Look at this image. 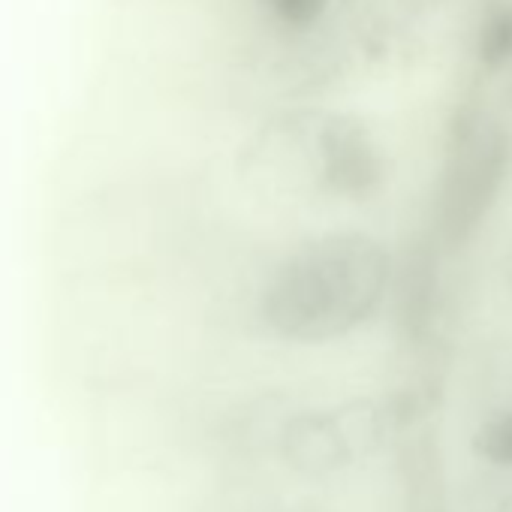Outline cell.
<instances>
[{"label":"cell","mask_w":512,"mask_h":512,"mask_svg":"<svg viewBox=\"0 0 512 512\" xmlns=\"http://www.w3.org/2000/svg\"><path fill=\"white\" fill-rule=\"evenodd\" d=\"M392 287V253L359 229L287 247L256 287V320L281 344L323 347L368 326Z\"/></svg>","instance_id":"obj_1"},{"label":"cell","mask_w":512,"mask_h":512,"mask_svg":"<svg viewBox=\"0 0 512 512\" xmlns=\"http://www.w3.org/2000/svg\"><path fill=\"white\" fill-rule=\"evenodd\" d=\"M241 181L272 202H368L389 181L377 133L353 112L278 109L241 145Z\"/></svg>","instance_id":"obj_2"},{"label":"cell","mask_w":512,"mask_h":512,"mask_svg":"<svg viewBox=\"0 0 512 512\" xmlns=\"http://www.w3.org/2000/svg\"><path fill=\"white\" fill-rule=\"evenodd\" d=\"M386 413L377 401H341L293 413L278 431L281 461L305 479H332L374 458L386 443Z\"/></svg>","instance_id":"obj_3"},{"label":"cell","mask_w":512,"mask_h":512,"mask_svg":"<svg viewBox=\"0 0 512 512\" xmlns=\"http://www.w3.org/2000/svg\"><path fill=\"white\" fill-rule=\"evenodd\" d=\"M509 160L506 133L482 118L476 106H461L449 127L446 172H443V223L446 232H470L479 223L494 193L500 190Z\"/></svg>","instance_id":"obj_4"},{"label":"cell","mask_w":512,"mask_h":512,"mask_svg":"<svg viewBox=\"0 0 512 512\" xmlns=\"http://www.w3.org/2000/svg\"><path fill=\"white\" fill-rule=\"evenodd\" d=\"M455 4L458 0H341V13L368 58H401L440 34Z\"/></svg>","instance_id":"obj_5"},{"label":"cell","mask_w":512,"mask_h":512,"mask_svg":"<svg viewBox=\"0 0 512 512\" xmlns=\"http://www.w3.org/2000/svg\"><path fill=\"white\" fill-rule=\"evenodd\" d=\"M476 64L485 73H497L512 64V4L488 0L476 31Z\"/></svg>","instance_id":"obj_6"},{"label":"cell","mask_w":512,"mask_h":512,"mask_svg":"<svg viewBox=\"0 0 512 512\" xmlns=\"http://www.w3.org/2000/svg\"><path fill=\"white\" fill-rule=\"evenodd\" d=\"M470 446L482 461L512 470V410H488L479 419Z\"/></svg>","instance_id":"obj_7"},{"label":"cell","mask_w":512,"mask_h":512,"mask_svg":"<svg viewBox=\"0 0 512 512\" xmlns=\"http://www.w3.org/2000/svg\"><path fill=\"white\" fill-rule=\"evenodd\" d=\"M479 389L488 398V410H512V347L491 350L482 368Z\"/></svg>","instance_id":"obj_8"},{"label":"cell","mask_w":512,"mask_h":512,"mask_svg":"<svg viewBox=\"0 0 512 512\" xmlns=\"http://www.w3.org/2000/svg\"><path fill=\"white\" fill-rule=\"evenodd\" d=\"M467 512H512V482H503L497 488H488L482 491L470 506Z\"/></svg>","instance_id":"obj_9"},{"label":"cell","mask_w":512,"mask_h":512,"mask_svg":"<svg viewBox=\"0 0 512 512\" xmlns=\"http://www.w3.org/2000/svg\"><path fill=\"white\" fill-rule=\"evenodd\" d=\"M500 275H503V287H506V293L512 296V247H509V250H506V256H503Z\"/></svg>","instance_id":"obj_10"},{"label":"cell","mask_w":512,"mask_h":512,"mask_svg":"<svg viewBox=\"0 0 512 512\" xmlns=\"http://www.w3.org/2000/svg\"><path fill=\"white\" fill-rule=\"evenodd\" d=\"M509 97H512V88H509Z\"/></svg>","instance_id":"obj_11"}]
</instances>
